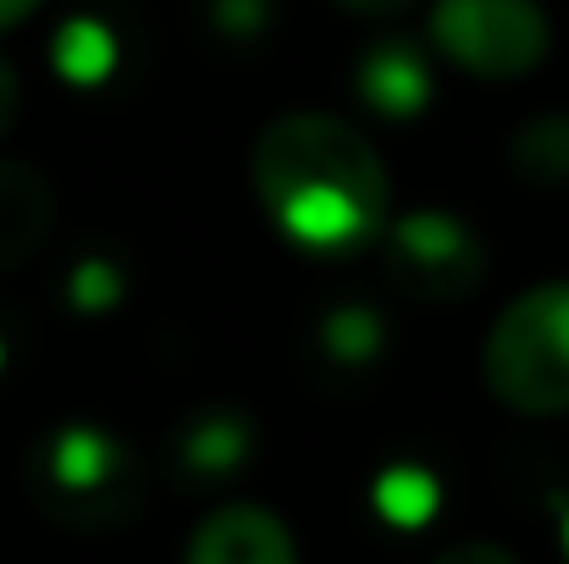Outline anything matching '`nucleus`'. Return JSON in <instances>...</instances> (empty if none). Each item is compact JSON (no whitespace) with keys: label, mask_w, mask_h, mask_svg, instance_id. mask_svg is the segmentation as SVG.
Here are the masks:
<instances>
[{"label":"nucleus","mask_w":569,"mask_h":564,"mask_svg":"<svg viewBox=\"0 0 569 564\" xmlns=\"http://www.w3.org/2000/svg\"><path fill=\"white\" fill-rule=\"evenodd\" d=\"M249 184L299 249H355L387 232L392 184L381 150L332 111H282L249 150Z\"/></svg>","instance_id":"nucleus-1"},{"label":"nucleus","mask_w":569,"mask_h":564,"mask_svg":"<svg viewBox=\"0 0 569 564\" xmlns=\"http://www.w3.org/2000/svg\"><path fill=\"white\" fill-rule=\"evenodd\" d=\"M481 376L515 415H569V283H537L498 310L481 344Z\"/></svg>","instance_id":"nucleus-2"},{"label":"nucleus","mask_w":569,"mask_h":564,"mask_svg":"<svg viewBox=\"0 0 569 564\" xmlns=\"http://www.w3.org/2000/svg\"><path fill=\"white\" fill-rule=\"evenodd\" d=\"M426 33L448 67L481 83L531 78L553 44V22L542 0H431Z\"/></svg>","instance_id":"nucleus-3"},{"label":"nucleus","mask_w":569,"mask_h":564,"mask_svg":"<svg viewBox=\"0 0 569 564\" xmlns=\"http://www.w3.org/2000/svg\"><path fill=\"white\" fill-rule=\"evenodd\" d=\"M381 238H387L392 277L420 299H459L487 277V249L453 210L398 216V221H387Z\"/></svg>","instance_id":"nucleus-4"},{"label":"nucleus","mask_w":569,"mask_h":564,"mask_svg":"<svg viewBox=\"0 0 569 564\" xmlns=\"http://www.w3.org/2000/svg\"><path fill=\"white\" fill-rule=\"evenodd\" d=\"M183 564H299V543L277 509L221 504L193 526Z\"/></svg>","instance_id":"nucleus-5"},{"label":"nucleus","mask_w":569,"mask_h":564,"mask_svg":"<svg viewBox=\"0 0 569 564\" xmlns=\"http://www.w3.org/2000/svg\"><path fill=\"white\" fill-rule=\"evenodd\" d=\"M128 482V454L111 432H94V426H67L50 454H44V487L72 498V509L83 504H106L117 498V487Z\"/></svg>","instance_id":"nucleus-6"},{"label":"nucleus","mask_w":569,"mask_h":564,"mask_svg":"<svg viewBox=\"0 0 569 564\" xmlns=\"http://www.w3.org/2000/svg\"><path fill=\"white\" fill-rule=\"evenodd\" d=\"M360 95L381 117H415L431 100V67L415 44L387 39L360 61Z\"/></svg>","instance_id":"nucleus-7"},{"label":"nucleus","mask_w":569,"mask_h":564,"mask_svg":"<svg viewBox=\"0 0 569 564\" xmlns=\"http://www.w3.org/2000/svg\"><path fill=\"white\" fill-rule=\"evenodd\" d=\"M515 167L531 184H569V117H537L515 139Z\"/></svg>","instance_id":"nucleus-8"},{"label":"nucleus","mask_w":569,"mask_h":564,"mask_svg":"<svg viewBox=\"0 0 569 564\" xmlns=\"http://www.w3.org/2000/svg\"><path fill=\"white\" fill-rule=\"evenodd\" d=\"M111 61H117V44H111V33H106L100 22L78 17V22L61 28V39H56V67H61V78H72V83H100V78L111 72Z\"/></svg>","instance_id":"nucleus-9"},{"label":"nucleus","mask_w":569,"mask_h":564,"mask_svg":"<svg viewBox=\"0 0 569 564\" xmlns=\"http://www.w3.org/2000/svg\"><path fill=\"white\" fill-rule=\"evenodd\" d=\"M377 504L398 526H415L420 515H431V476H415V471H409V476H403V471L387 476L377 487Z\"/></svg>","instance_id":"nucleus-10"},{"label":"nucleus","mask_w":569,"mask_h":564,"mask_svg":"<svg viewBox=\"0 0 569 564\" xmlns=\"http://www.w3.org/2000/svg\"><path fill=\"white\" fill-rule=\"evenodd\" d=\"M431 564H526V560L515 548H503V543H453Z\"/></svg>","instance_id":"nucleus-11"},{"label":"nucleus","mask_w":569,"mask_h":564,"mask_svg":"<svg viewBox=\"0 0 569 564\" xmlns=\"http://www.w3.org/2000/svg\"><path fill=\"white\" fill-rule=\"evenodd\" d=\"M17 100H22V95H17V72H11V61L0 56V133L17 122Z\"/></svg>","instance_id":"nucleus-12"},{"label":"nucleus","mask_w":569,"mask_h":564,"mask_svg":"<svg viewBox=\"0 0 569 564\" xmlns=\"http://www.w3.org/2000/svg\"><path fill=\"white\" fill-rule=\"evenodd\" d=\"M39 6H44V0H0V33H6V28H17V22H28Z\"/></svg>","instance_id":"nucleus-13"},{"label":"nucleus","mask_w":569,"mask_h":564,"mask_svg":"<svg viewBox=\"0 0 569 564\" xmlns=\"http://www.w3.org/2000/svg\"><path fill=\"white\" fill-rule=\"evenodd\" d=\"M349 6H360V11H398V6H409V0H349Z\"/></svg>","instance_id":"nucleus-14"}]
</instances>
